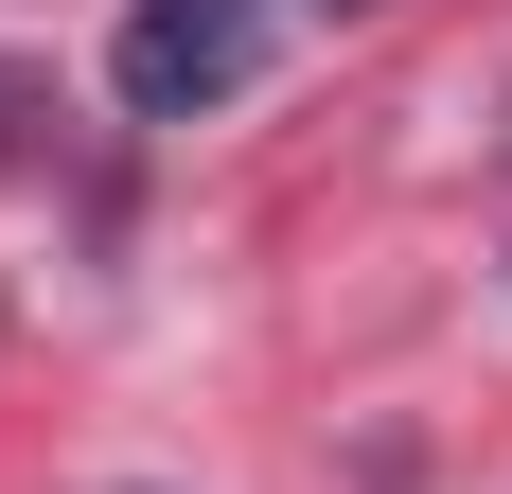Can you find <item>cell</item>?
Listing matches in <instances>:
<instances>
[{
  "instance_id": "1",
  "label": "cell",
  "mask_w": 512,
  "mask_h": 494,
  "mask_svg": "<svg viewBox=\"0 0 512 494\" xmlns=\"http://www.w3.org/2000/svg\"><path fill=\"white\" fill-rule=\"evenodd\" d=\"M265 36H283V0H124L106 89H124V124H212L265 71Z\"/></svg>"
},
{
  "instance_id": "2",
  "label": "cell",
  "mask_w": 512,
  "mask_h": 494,
  "mask_svg": "<svg viewBox=\"0 0 512 494\" xmlns=\"http://www.w3.org/2000/svg\"><path fill=\"white\" fill-rule=\"evenodd\" d=\"M336 18H354V0H336Z\"/></svg>"
}]
</instances>
